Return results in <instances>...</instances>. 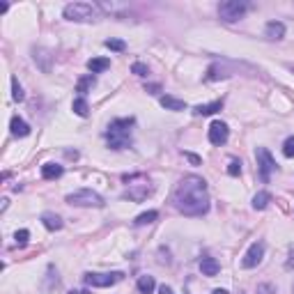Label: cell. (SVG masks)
<instances>
[{"instance_id": "cell-1", "label": "cell", "mask_w": 294, "mask_h": 294, "mask_svg": "<svg viewBox=\"0 0 294 294\" xmlns=\"http://www.w3.org/2000/svg\"><path fill=\"white\" fill-rule=\"evenodd\" d=\"M173 202L184 216H202L209 211L207 182L198 175H186L175 188Z\"/></svg>"}, {"instance_id": "cell-2", "label": "cell", "mask_w": 294, "mask_h": 294, "mask_svg": "<svg viewBox=\"0 0 294 294\" xmlns=\"http://www.w3.org/2000/svg\"><path fill=\"white\" fill-rule=\"evenodd\" d=\"M131 127H133V117H119L108 124L106 142H108L110 150H127V147H131Z\"/></svg>"}, {"instance_id": "cell-3", "label": "cell", "mask_w": 294, "mask_h": 294, "mask_svg": "<svg viewBox=\"0 0 294 294\" xmlns=\"http://www.w3.org/2000/svg\"><path fill=\"white\" fill-rule=\"evenodd\" d=\"M99 16V7L90 3H71L64 7V18L67 21H76V23H90V21H96Z\"/></svg>"}, {"instance_id": "cell-4", "label": "cell", "mask_w": 294, "mask_h": 294, "mask_svg": "<svg viewBox=\"0 0 294 294\" xmlns=\"http://www.w3.org/2000/svg\"><path fill=\"white\" fill-rule=\"evenodd\" d=\"M67 202L74 207H104V198L92 188H78V191L69 193Z\"/></svg>"}, {"instance_id": "cell-5", "label": "cell", "mask_w": 294, "mask_h": 294, "mask_svg": "<svg viewBox=\"0 0 294 294\" xmlns=\"http://www.w3.org/2000/svg\"><path fill=\"white\" fill-rule=\"evenodd\" d=\"M248 7H251V5L243 3V0H225V3L218 5V16L223 18L225 23H234V21H239V18H243Z\"/></svg>"}, {"instance_id": "cell-6", "label": "cell", "mask_w": 294, "mask_h": 294, "mask_svg": "<svg viewBox=\"0 0 294 294\" xmlns=\"http://www.w3.org/2000/svg\"><path fill=\"white\" fill-rule=\"evenodd\" d=\"M255 159H257V170H260V179L262 182H269L271 173L276 170V159L269 154L266 147H257L255 150Z\"/></svg>"}, {"instance_id": "cell-7", "label": "cell", "mask_w": 294, "mask_h": 294, "mask_svg": "<svg viewBox=\"0 0 294 294\" xmlns=\"http://www.w3.org/2000/svg\"><path fill=\"white\" fill-rule=\"evenodd\" d=\"M124 278L122 271H113V274H85V283L92 287H110V285L119 283Z\"/></svg>"}, {"instance_id": "cell-8", "label": "cell", "mask_w": 294, "mask_h": 294, "mask_svg": "<svg viewBox=\"0 0 294 294\" xmlns=\"http://www.w3.org/2000/svg\"><path fill=\"white\" fill-rule=\"evenodd\" d=\"M262 257H264V243H262V241H253L251 246H248L246 255H243L241 266H243V269H253V266H257L262 262Z\"/></svg>"}, {"instance_id": "cell-9", "label": "cell", "mask_w": 294, "mask_h": 294, "mask_svg": "<svg viewBox=\"0 0 294 294\" xmlns=\"http://www.w3.org/2000/svg\"><path fill=\"white\" fill-rule=\"evenodd\" d=\"M228 138H230V129H228V124L225 122H211V127H209V142L211 145H225L228 142Z\"/></svg>"}, {"instance_id": "cell-10", "label": "cell", "mask_w": 294, "mask_h": 294, "mask_svg": "<svg viewBox=\"0 0 294 294\" xmlns=\"http://www.w3.org/2000/svg\"><path fill=\"white\" fill-rule=\"evenodd\" d=\"M150 193H152V186H150V184H131V186L124 191V198L140 202V200H145Z\"/></svg>"}, {"instance_id": "cell-11", "label": "cell", "mask_w": 294, "mask_h": 294, "mask_svg": "<svg viewBox=\"0 0 294 294\" xmlns=\"http://www.w3.org/2000/svg\"><path fill=\"white\" fill-rule=\"evenodd\" d=\"M9 129H12V136L16 138H26L28 133H30V127H28L26 119H21L16 115V117H12V122H9Z\"/></svg>"}, {"instance_id": "cell-12", "label": "cell", "mask_w": 294, "mask_h": 294, "mask_svg": "<svg viewBox=\"0 0 294 294\" xmlns=\"http://www.w3.org/2000/svg\"><path fill=\"white\" fill-rule=\"evenodd\" d=\"M220 108H223V99L211 101V104H200V106H195V108H193V113H195V115H202V117H207V115L218 113Z\"/></svg>"}, {"instance_id": "cell-13", "label": "cell", "mask_w": 294, "mask_h": 294, "mask_svg": "<svg viewBox=\"0 0 294 294\" xmlns=\"http://www.w3.org/2000/svg\"><path fill=\"white\" fill-rule=\"evenodd\" d=\"M41 223H44V228L51 230V232L62 228V218H60L58 214H53V211H44V214H41Z\"/></svg>"}, {"instance_id": "cell-14", "label": "cell", "mask_w": 294, "mask_h": 294, "mask_svg": "<svg viewBox=\"0 0 294 294\" xmlns=\"http://www.w3.org/2000/svg\"><path fill=\"white\" fill-rule=\"evenodd\" d=\"M264 35L269 37V39H283L285 37V26L280 21H269L264 28Z\"/></svg>"}, {"instance_id": "cell-15", "label": "cell", "mask_w": 294, "mask_h": 294, "mask_svg": "<svg viewBox=\"0 0 294 294\" xmlns=\"http://www.w3.org/2000/svg\"><path fill=\"white\" fill-rule=\"evenodd\" d=\"M200 271H202V276H216L220 271V264L214 260V257H202L200 260Z\"/></svg>"}, {"instance_id": "cell-16", "label": "cell", "mask_w": 294, "mask_h": 294, "mask_svg": "<svg viewBox=\"0 0 294 294\" xmlns=\"http://www.w3.org/2000/svg\"><path fill=\"white\" fill-rule=\"evenodd\" d=\"M161 106H163L165 110H186V101L177 99V96H170V94L161 96Z\"/></svg>"}, {"instance_id": "cell-17", "label": "cell", "mask_w": 294, "mask_h": 294, "mask_svg": "<svg viewBox=\"0 0 294 294\" xmlns=\"http://www.w3.org/2000/svg\"><path fill=\"white\" fill-rule=\"evenodd\" d=\"M108 67H110L108 58H92V60H87V69H90L92 74H101V71H106Z\"/></svg>"}, {"instance_id": "cell-18", "label": "cell", "mask_w": 294, "mask_h": 294, "mask_svg": "<svg viewBox=\"0 0 294 294\" xmlns=\"http://www.w3.org/2000/svg\"><path fill=\"white\" fill-rule=\"evenodd\" d=\"M62 175V165L58 163H44L41 165V177L44 179H58Z\"/></svg>"}, {"instance_id": "cell-19", "label": "cell", "mask_w": 294, "mask_h": 294, "mask_svg": "<svg viewBox=\"0 0 294 294\" xmlns=\"http://www.w3.org/2000/svg\"><path fill=\"white\" fill-rule=\"evenodd\" d=\"M154 287H156V283L152 276H140V278H138V292L140 294H152Z\"/></svg>"}, {"instance_id": "cell-20", "label": "cell", "mask_w": 294, "mask_h": 294, "mask_svg": "<svg viewBox=\"0 0 294 294\" xmlns=\"http://www.w3.org/2000/svg\"><path fill=\"white\" fill-rule=\"evenodd\" d=\"M269 202H271L269 191H260V193H255V198H253V207H255V209H266Z\"/></svg>"}, {"instance_id": "cell-21", "label": "cell", "mask_w": 294, "mask_h": 294, "mask_svg": "<svg viewBox=\"0 0 294 294\" xmlns=\"http://www.w3.org/2000/svg\"><path fill=\"white\" fill-rule=\"evenodd\" d=\"M71 108H74V113H76L78 117H87V115H90V106H87V101L83 99V96H78V99H74Z\"/></svg>"}, {"instance_id": "cell-22", "label": "cell", "mask_w": 294, "mask_h": 294, "mask_svg": "<svg viewBox=\"0 0 294 294\" xmlns=\"http://www.w3.org/2000/svg\"><path fill=\"white\" fill-rule=\"evenodd\" d=\"M159 218V211H154V209H150V211H145V214H140V216H136V220H133V225H150V223H154V220Z\"/></svg>"}, {"instance_id": "cell-23", "label": "cell", "mask_w": 294, "mask_h": 294, "mask_svg": "<svg viewBox=\"0 0 294 294\" xmlns=\"http://www.w3.org/2000/svg\"><path fill=\"white\" fill-rule=\"evenodd\" d=\"M94 83H96V78L92 76V74H87V76H83L81 81H78V85H76V92H81V96L85 94L87 90H92L94 87Z\"/></svg>"}, {"instance_id": "cell-24", "label": "cell", "mask_w": 294, "mask_h": 294, "mask_svg": "<svg viewBox=\"0 0 294 294\" xmlns=\"http://www.w3.org/2000/svg\"><path fill=\"white\" fill-rule=\"evenodd\" d=\"M12 96H14V101H23V99H26V92H23L18 78H12Z\"/></svg>"}, {"instance_id": "cell-25", "label": "cell", "mask_w": 294, "mask_h": 294, "mask_svg": "<svg viewBox=\"0 0 294 294\" xmlns=\"http://www.w3.org/2000/svg\"><path fill=\"white\" fill-rule=\"evenodd\" d=\"M283 154L287 156V159H294V136H289L287 140L283 142Z\"/></svg>"}, {"instance_id": "cell-26", "label": "cell", "mask_w": 294, "mask_h": 294, "mask_svg": "<svg viewBox=\"0 0 294 294\" xmlns=\"http://www.w3.org/2000/svg\"><path fill=\"white\" fill-rule=\"evenodd\" d=\"M104 44H106V48H110V51H124L127 48V44H124L122 39H106Z\"/></svg>"}, {"instance_id": "cell-27", "label": "cell", "mask_w": 294, "mask_h": 294, "mask_svg": "<svg viewBox=\"0 0 294 294\" xmlns=\"http://www.w3.org/2000/svg\"><path fill=\"white\" fill-rule=\"evenodd\" d=\"M239 173H241V161L232 159V161H230V165H228V175H230V177H237Z\"/></svg>"}, {"instance_id": "cell-28", "label": "cell", "mask_w": 294, "mask_h": 294, "mask_svg": "<svg viewBox=\"0 0 294 294\" xmlns=\"http://www.w3.org/2000/svg\"><path fill=\"white\" fill-rule=\"evenodd\" d=\"M131 71L136 74V76H147V74H150V69H147V64H142V62H133Z\"/></svg>"}, {"instance_id": "cell-29", "label": "cell", "mask_w": 294, "mask_h": 294, "mask_svg": "<svg viewBox=\"0 0 294 294\" xmlns=\"http://www.w3.org/2000/svg\"><path fill=\"white\" fill-rule=\"evenodd\" d=\"M14 239H16L18 246H23V243H28V239H30V232H28V230H16Z\"/></svg>"}, {"instance_id": "cell-30", "label": "cell", "mask_w": 294, "mask_h": 294, "mask_svg": "<svg viewBox=\"0 0 294 294\" xmlns=\"http://www.w3.org/2000/svg\"><path fill=\"white\" fill-rule=\"evenodd\" d=\"M257 294H276V285H271V283L257 285Z\"/></svg>"}, {"instance_id": "cell-31", "label": "cell", "mask_w": 294, "mask_h": 294, "mask_svg": "<svg viewBox=\"0 0 294 294\" xmlns=\"http://www.w3.org/2000/svg\"><path fill=\"white\" fill-rule=\"evenodd\" d=\"M285 266H287V269H294V246L289 248V257H287V262H285Z\"/></svg>"}, {"instance_id": "cell-32", "label": "cell", "mask_w": 294, "mask_h": 294, "mask_svg": "<svg viewBox=\"0 0 294 294\" xmlns=\"http://www.w3.org/2000/svg\"><path fill=\"white\" fill-rule=\"evenodd\" d=\"M184 156H186V159L191 161L193 165H198V163H200V156H195V154H188V152H186V154H184Z\"/></svg>"}, {"instance_id": "cell-33", "label": "cell", "mask_w": 294, "mask_h": 294, "mask_svg": "<svg viewBox=\"0 0 294 294\" xmlns=\"http://www.w3.org/2000/svg\"><path fill=\"white\" fill-rule=\"evenodd\" d=\"M145 90H147V92H150V94H156V92H159V90H161V85H156V83H154V85H147V87H145Z\"/></svg>"}, {"instance_id": "cell-34", "label": "cell", "mask_w": 294, "mask_h": 294, "mask_svg": "<svg viewBox=\"0 0 294 294\" xmlns=\"http://www.w3.org/2000/svg\"><path fill=\"white\" fill-rule=\"evenodd\" d=\"M159 294H173V289H170L168 285H161V287H159Z\"/></svg>"}, {"instance_id": "cell-35", "label": "cell", "mask_w": 294, "mask_h": 294, "mask_svg": "<svg viewBox=\"0 0 294 294\" xmlns=\"http://www.w3.org/2000/svg\"><path fill=\"white\" fill-rule=\"evenodd\" d=\"M211 294H228V289H220V287H218V289H214Z\"/></svg>"}, {"instance_id": "cell-36", "label": "cell", "mask_w": 294, "mask_h": 294, "mask_svg": "<svg viewBox=\"0 0 294 294\" xmlns=\"http://www.w3.org/2000/svg\"><path fill=\"white\" fill-rule=\"evenodd\" d=\"M289 71H292V74H294V64H292V67H289Z\"/></svg>"}, {"instance_id": "cell-37", "label": "cell", "mask_w": 294, "mask_h": 294, "mask_svg": "<svg viewBox=\"0 0 294 294\" xmlns=\"http://www.w3.org/2000/svg\"><path fill=\"white\" fill-rule=\"evenodd\" d=\"M292 289H294V285H292Z\"/></svg>"}]
</instances>
